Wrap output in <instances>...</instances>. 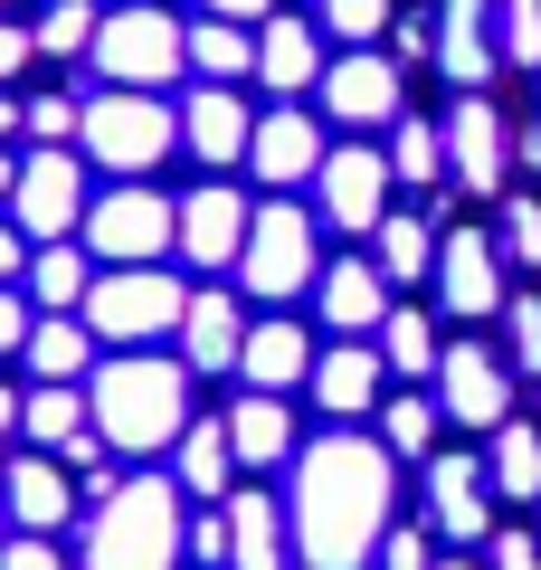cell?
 <instances>
[{
  "label": "cell",
  "instance_id": "1",
  "mask_svg": "<svg viewBox=\"0 0 541 570\" xmlns=\"http://www.w3.org/2000/svg\"><path fill=\"white\" fill-rule=\"evenodd\" d=\"M390 504H400V456L361 428H333L314 448H295V561L304 570H371L390 542Z\"/></svg>",
  "mask_w": 541,
  "mask_h": 570
},
{
  "label": "cell",
  "instance_id": "2",
  "mask_svg": "<svg viewBox=\"0 0 541 570\" xmlns=\"http://www.w3.org/2000/svg\"><path fill=\"white\" fill-rule=\"evenodd\" d=\"M86 419L115 456H161L190 428V362L171 352H105L86 371Z\"/></svg>",
  "mask_w": 541,
  "mask_h": 570
},
{
  "label": "cell",
  "instance_id": "3",
  "mask_svg": "<svg viewBox=\"0 0 541 570\" xmlns=\"http://www.w3.org/2000/svg\"><path fill=\"white\" fill-rule=\"evenodd\" d=\"M180 551H190V523L171 475H124L86 513V570H180Z\"/></svg>",
  "mask_w": 541,
  "mask_h": 570
},
{
  "label": "cell",
  "instance_id": "4",
  "mask_svg": "<svg viewBox=\"0 0 541 570\" xmlns=\"http://www.w3.org/2000/svg\"><path fill=\"white\" fill-rule=\"evenodd\" d=\"M77 153L115 181H153L161 163L180 153V105L171 96H142V86H96L77 124Z\"/></svg>",
  "mask_w": 541,
  "mask_h": 570
},
{
  "label": "cell",
  "instance_id": "5",
  "mask_svg": "<svg viewBox=\"0 0 541 570\" xmlns=\"http://www.w3.org/2000/svg\"><path fill=\"white\" fill-rule=\"evenodd\" d=\"M190 314V285L171 266H96V295H86V333L105 352H153L161 333H180Z\"/></svg>",
  "mask_w": 541,
  "mask_h": 570
},
{
  "label": "cell",
  "instance_id": "6",
  "mask_svg": "<svg viewBox=\"0 0 541 570\" xmlns=\"http://www.w3.org/2000/svg\"><path fill=\"white\" fill-rule=\"evenodd\" d=\"M314 276H323V228H314V209H295V190H266L257 219H247L238 285L257 295V305H295V295H314Z\"/></svg>",
  "mask_w": 541,
  "mask_h": 570
},
{
  "label": "cell",
  "instance_id": "7",
  "mask_svg": "<svg viewBox=\"0 0 541 570\" xmlns=\"http://www.w3.org/2000/svg\"><path fill=\"white\" fill-rule=\"evenodd\" d=\"M96 77L105 86H142V96H171V77H190V20H171L161 0H124V10H105Z\"/></svg>",
  "mask_w": 541,
  "mask_h": 570
},
{
  "label": "cell",
  "instance_id": "8",
  "mask_svg": "<svg viewBox=\"0 0 541 570\" xmlns=\"http://www.w3.org/2000/svg\"><path fill=\"white\" fill-rule=\"evenodd\" d=\"M86 257L96 266H161L180 247V200H161L153 181H115L86 200Z\"/></svg>",
  "mask_w": 541,
  "mask_h": 570
},
{
  "label": "cell",
  "instance_id": "9",
  "mask_svg": "<svg viewBox=\"0 0 541 570\" xmlns=\"http://www.w3.org/2000/svg\"><path fill=\"white\" fill-rule=\"evenodd\" d=\"M86 153H67V142H29L20 153V190H10V219H20V238L29 247H48V238H77L86 228Z\"/></svg>",
  "mask_w": 541,
  "mask_h": 570
},
{
  "label": "cell",
  "instance_id": "10",
  "mask_svg": "<svg viewBox=\"0 0 541 570\" xmlns=\"http://www.w3.org/2000/svg\"><path fill=\"white\" fill-rule=\"evenodd\" d=\"M314 96H323V115H333V124H352V134H371V124L390 134V124L409 115V67L390 58V48H342V58L323 67V86H314Z\"/></svg>",
  "mask_w": 541,
  "mask_h": 570
},
{
  "label": "cell",
  "instance_id": "11",
  "mask_svg": "<svg viewBox=\"0 0 541 570\" xmlns=\"http://www.w3.org/2000/svg\"><path fill=\"white\" fill-rule=\"evenodd\" d=\"M390 153H371V142H333L314 171V200H323V228H342V238H371V228L390 219Z\"/></svg>",
  "mask_w": 541,
  "mask_h": 570
},
{
  "label": "cell",
  "instance_id": "12",
  "mask_svg": "<svg viewBox=\"0 0 541 570\" xmlns=\"http://www.w3.org/2000/svg\"><path fill=\"white\" fill-rule=\"evenodd\" d=\"M427 390H437L446 428H484V438H494V428L513 419V362H503L494 343H446Z\"/></svg>",
  "mask_w": 541,
  "mask_h": 570
},
{
  "label": "cell",
  "instance_id": "13",
  "mask_svg": "<svg viewBox=\"0 0 541 570\" xmlns=\"http://www.w3.org/2000/svg\"><path fill=\"white\" fill-rule=\"evenodd\" d=\"M446 181L475 190V200H494V190L513 181V124H503L494 96H456L446 105Z\"/></svg>",
  "mask_w": 541,
  "mask_h": 570
},
{
  "label": "cell",
  "instance_id": "14",
  "mask_svg": "<svg viewBox=\"0 0 541 570\" xmlns=\"http://www.w3.org/2000/svg\"><path fill=\"white\" fill-rule=\"evenodd\" d=\"M437 305L456 314V324H484V314H503L513 295H503V247H494V228H446L437 238Z\"/></svg>",
  "mask_w": 541,
  "mask_h": 570
},
{
  "label": "cell",
  "instance_id": "15",
  "mask_svg": "<svg viewBox=\"0 0 541 570\" xmlns=\"http://www.w3.org/2000/svg\"><path fill=\"white\" fill-rule=\"evenodd\" d=\"M247 142H257V105H247L238 86H190V96H180V153L209 163V181L247 163Z\"/></svg>",
  "mask_w": 541,
  "mask_h": 570
},
{
  "label": "cell",
  "instance_id": "16",
  "mask_svg": "<svg viewBox=\"0 0 541 570\" xmlns=\"http://www.w3.org/2000/svg\"><path fill=\"white\" fill-rule=\"evenodd\" d=\"M247 219H257V200H247L238 181H200L190 200H180V247L171 257H190V266H238L247 257Z\"/></svg>",
  "mask_w": 541,
  "mask_h": 570
},
{
  "label": "cell",
  "instance_id": "17",
  "mask_svg": "<svg viewBox=\"0 0 541 570\" xmlns=\"http://www.w3.org/2000/svg\"><path fill=\"white\" fill-rule=\"evenodd\" d=\"M323 124H314V105H266L257 115V142H247V171H257L266 190H295V181H314L323 171Z\"/></svg>",
  "mask_w": 541,
  "mask_h": 570
},
{
  "label": "cell",
  "instance_id": "18",
  "mask_svg": "<svg viewBox=\"0 0 541 570\" xmlns=\"http://www.w3.org/2000/svg\"><path fill=\"white\" fill-rule=\"evenodd\" d=\"M323 20H295V10H266L257 20V86L276 105H295V96H314L323 86Z\"/></svg>",
  "mask_w": 541,
  "mask_h": 570
},
{
  "label": "cell",
  "instance_id": "19",
  "mask_svg": "<svg viewBox=\"0 0 541 570\" xmlns=\"http://www.w3.org/2000/svg\"><path fill=\"white\" fill-rule=\"evenodd\" d=\"M314 314L342 333V343H371V333L390 324V276L371 257H323L314 276Z\"/></svg>",
  "mask_w": 541,
  "mask_h": 570
},
{
  "label": "cell",
  "instance_id": "20",
  "mask_svg": "<svg viewBox=\"0 0 541 570\" xmlns=\"http://www.w3.org/2000/svg\"><path fill=\"white\" fill-rule=\"evenodd\" d=\"M503 67V39H494V0H446L437 10V77L456 96H484Z\"/></svg>",
  "mask_w": 541,
  "mask_h": 570
},
{
  "label": "cell",
  "instance_id": "21",
  "mask_svg": "<svg viewBox=\"0 0 541 570\" xmlns=\"http://www.w3.org/2000/svg\"><path fill=\"white\" fill-rule=\"evenodd\" d=\"M304 390H314L323 419L352 428V419H371L390 400V362H381V343H333V352H314V381Z\"/></svg>",
  "mask_w": 541,
  "mask_h": 570
},
{
  "label": "cell",
  "instance_id": "22",
  "mask_svg": "<svg viewBox=\"0 0 541 570\" xmlns=\"http://www.w3.org/2000/svg\"><path fill=\"white\" fill-rule=\"evenodd\" d=\"M427 513L446 542H494V475L484 456H427Z\"/></svg>",
  "mask_w": 541,
  "mask_h": 570
},
{
  "label": "cell",
  "instance_id": "23",
  "mask_svg": "<svg viewBox=\"0 0 541 570\" xmlns=\"http://www.w3.org/2000/svg\"><path fill=\"white\" fill-rule=\"evenodd\" d=\"M0 504H10V532H67L77 513V485H67V456H10L0 466Z\"/></svg>",
  "mask_w": 541,
  "mask_h": 570
},
{
  "label": "cell",
  "instance_id": "24",
  "mask_svg": "<svg viewBox=\"0 0 541 570\" xmlns=\"http://www.w3.org/2000/svg\"><path fill=\"white\" fill-rule=\"evenodd\" d=\"M238 381L247 390H295V381H314V333L295 324V314H266V324H247V352H238Z\"/></svg>",
  "mask_w": 541,
  "mask_h": 570
},
{
  "label": "cell",
  "instance_id": "25",
  "mask_svg": "<svg viewBox=\"0 0 541 570\" xmlns=\"http://www.w3.org/2000/svg\"><path fill=\"white\" fill-rule=\"evenodd\" d=\"M295 561V523H285L276 494H228V570H285Z\"/></svg>",
  "mask_w": 541,
  "mask_h": 570
},
{
  "label": "cell",
  "instance_id": "26",
  "mask_svg": "<svg viewBox=\"0 0 541 570\" xmlns=\"http://www.w3.org/2000/svg\"><path fill=\"white\" fill-rule=\"evenodd\" d=\"M238 352H247L238 295L200 285V295H190V314H180V362H190V371H238Z\"/></svg>",
  "mask_w": 541,
  "mask_h": 570
},
{
  "label": "cell",
  "instance_id": "27",
  "mask_svg": "<svg viewBox=\"0 0 541 570\" xmlns=\"http://www.w3.org/2000/svg\"><path fill=\"white\" fill-rule=\"evenodd\" d=\"M20 295H29L39 314H86V295H96V257H86V238H48V247H29Z\"/></svg>",
  "mask_w": 541,
  "mask_h": 570
},
{
  "label": "cell",
  "instance_id": "28",
  "mask_svg": "<svg viewBox=\"0 0 541 570\" xmlns=\"http://www.w3.org/2000/svg\"><path fill=\"white\" fill-rule=\"evenodd\" d=\"M171 485L200 494V504H219L228 485H238V448H228V419H190L171 448Z\"/></svg>",
  "mask_w": 541,
  "mask_h": 570
},
{
  "label": "cell",
  "instance_id": "29",
  "mask_svg": "<svg viewBox=\"0 0 541 570\" xmlns=\"http://www.w3.org/2000/svg\"><path fill=\"white\" fill-rule=\"evenodd\" d=\"M228 448H238V466H295V409L276 390H247L228 409Z\"/></svg>",
  "mask_w": 541,
  "mask_h": 570
},
{
  "label": "cell",
  "instance_id": "30",
  "mask_svg": "<svg viewBox=\"0 0 541 570\" xmlns=\"http://www.w3.org/2000/svg\"><path fill=\"white\" fill-rule=\"evenodd\" d=\"M96 333H86V314H39V324H29V381H86V371H96Z\"/></svg>",
  "mask_w": 541,
  "mask_h": 570
},
{
  "label": "cell",
  "instance_id": "31",
  "mask_svg": "<svg viewBox=\"0 0 541 570\" xmlns=\"http://www.w3.org/2000/svg\"><path fill=\"white\" fill-rule=\"evenodd\" d=\"M86 428H96V419H86V381H39L20 400V438H29V448H48V456H67Z\"/></svg>",
  "mask_w": 541,
  "mask_h": 570
},
{
  "label": "cell",
  "instance_id": "32",
  "mask_svg": "<svg viewBox=\"0 0 541 570\" xmlns=\"http://www.w3.org/2000/svg\"><path fill=\"white\" fill-rule=\"evenodd\" d=\"M371 266H381L390 285L437 276V219H419V209H390V219L371 228Z\"/></svg>",
  "mask_w": 541,
  "mask_h": 570
},
{
  "label": "cell",
  "instance_id": "33",
  "mask_svg": "<svg viewBox=\"0 0 541 570\" xmlns=\"http://www.w3.org/2000/svg\"><path fill=\"white\" fill-rule=\"evenodd\" d=\"M190 77L200 86H247L257 77V29H238V20H190Z\"/></svg>",
  "mask_w": 541,
  "mask_h": 570
},
{
  "label": "cell",
  "instance_id": "34",
  "mask_svg": "<svg viewBox=\"0 0 541 570\" xmlns=\"http://www.w3.org/2000/svg\"><path fill=\"white\" fill-rule=\"evenodd\" d=\"M371 343H381V362H390V381H437V324H427L419 305H390V324L371 333Z\"/></svg>",
  "mask_w": 541,
  "mask_h": 570
},
{
  "label": "cell",
  "instance_id": "35",
  "mask_svg": "<svg viewBox=\"0 0 541 570\" xmlns=\"http://www.w3.org/2000/svg\"><path fill=\"white\" fill-rule=\"evenodd\" d=\"M381 153H390V171H400L409 190H446V124H427V115H400Z\"/></svg>",
  "mask_w": 541,
  "mask_h": 570
},
{
  "label": "cell",
  "instance_id": "36",
  "mask_svg": "<svg viewBox=\"0 0 541 570\" xmlns=\"http://www.w3.org/2000/svg\"><path fill=\"white\" fill-rule=\"evenodd\" d=\"M484 475H494V494L532 504V494H541V428L503 419V428H494V448H484Z\"/></svg>",
  "mask_w": 541,
  "mask_h": 570
},
{
  "label": "cell",
  "instance_id": "37",
  "mask_svg": "<svg viewBox=\"0 0 541 570\" xmlns=\"http://www.w3.org/2000/svg\"><path fill=\"white\" fill-rule=\"evenodd\" d=\"M437 419H446L437 390H390V400H381V448L390 456H427V448H437Z\"/></svg>",
  "mask_w": 541,
  "mask_h": 570
},
{
  "label": "cell",
  "instance_id": "38",
  "mask_svg": "<svg viewBox=\"0 0 541 570\" xmlns=\"http://www.w3.org/2000/svg\"><path fill=\"white\" fill-rule=\"evenodd\" d=\"M96 29H105L96 0H48L29 39H39V58H96Z\"/></svg>",
  "mask_w": 541,
  "mask_h": 570
},
{
  "label": "cell",
  "instance_id": "39",
  "mask_svg": "<svg viewBox=\"0 0 541 570\" xmlns=\"http://www.w3.org/2000/svg\"><path fill=\"white\" fill-rule=\"evenodd\" d=\"M314 20H323V39H342V48H381L390 20H400V0H314Z\"/></svg>",
  "mask_w": 541,
  "mask_h": 570
},
{
  "label": "cell",
  "instance_id": "40",
  "mask_svg": "<svg viewBox=\"0 0 541 570\" xmlns=\"http://www.w3.org/2000/svg\"><path fill=\"white\" fill-rule=\"evenodd\" d=\"M77 124H86V96H20L29 142H77Z\"/></svg>",
  "mask_w": 541,
  "mask_h": 570
},
{
  "label": "cell",
  "instance_id": "41",
  "mask_svg": "<svg viewBox=\"0 0 541 570\" xmlns=\"http://www.w3.org/2000/svg\"><path fill=\"white\" fill-rule=\"evenodd\" d=\"M494 39L513 67H541V0H494Z\"/></svg>",
  "mask_w": 541,
  "mask_h": 570
},
{
  "label": "cell",
  "instance_id": "42",
  "mask_svg": "<svg viewBox=\"0 0 541 570\" xmlns=\"http://www.w3.org/2000/svg\"><path fill=\"white\" fill-rule=\"evenodd\" d=\"M503 362L541 381V295H513V305H503Z\"/></svg>",
  "mask_w": 541,
  "mask_h": 570
},
{
  "label": "cell",
  "instance_id": "43",
  "mask_svg": "<svg viewBox=\"0 0 541 570\" xmlns=\"http://www.w3.org/2000/svg\"><path fill=\"white\" fill-rule=\"evenodd\" d=\"M494 247H503V266H541V200H503Z\"/></svg>",
  "mask_w": 541,
  "mask_h": 570
},
{
  "label": "cell",
  "instance_id": "44",
  "mask_svg": "<svg viewBox=\"0 0 541 570\" xmlns=\"http://www.w3.org/2000/svg\"><path fill=\"white\" fill-rule=\"evenodd\" d=\"M390 58L400 67H437V20H427V10H400V20H390Z\"/></svg>",
  "mask_w": 541,
  "mask_h": 570
},
{
  "label": "cell",
  "instance_id": "45",
  "mask_svg": "<svg viewBox=\"0 0 541 570\" xmlns=\"http://www.w3.org/2000/svg\"><path fill=\"white\" fill-rule=\"evenodd\" d=\"M0 570H67V551L48 542V532H10V542H0Z\"/></svg>",
  "mask_w": 541,
  "mask_h": 570
},
{
  "label": "cell",
  "instance_id": "46",
  "mask_svg": "<svg viewBox=\"0 0 541 570\" xmlns=\"http://www.w3.org/2000/svg\"><path fill=\"white\" fill-rule=\"evenodd\" d=\"M29 324H39L29 295H20V285H0V362H20V352H29Z\"/></svg>",
  "mask_w": 541,
  "mask_h": 570
},
{
  "label": "cell",
  "instance_id": "47",
  "mask_svg": "<svg viewBox=\"0 0 541 570\" xmlns=\"http://www.w3.org/2000/svg\"><path fill=\"white\" fill-rule=\"evenodd\" d=\"M381 570H437L427 532H419V523H390V542H381Z\"/></svg>",
  "mask_w": 541,
  "mask_h": 570
},
{
  "label": "cell",
  "instance_id": "48",
  "mask_svg": "<svg viewBox=\"0 0 541 570\" xmlns=\"http://www.w3.org/2000/svg\"><path fill=\"white\" fill-rule=\"evenodd\" d=\"M190 561H209V570H228V504H209L200 523H190Z\"/></svg>",
  "mask_w": 541,
  "mask_h": 570
},
{
  "label": "cell",
  "instance_id": "49",
  "mask_svg": "<svg viewBox=\"0 0 541 570\" xmlns=\"http://www.w3.org/2000/svg\"><path fill=\"white\" fill-rule=\"evenodd\" d=\"M29 58H39V39H29V29H20V20H10V10H0V86L20 77V67H29Z\"/></svg>",
  "mask_w": 541,
  "mask_h": 570
},
{
  "label": "cell",
  "instance_id": "50",
  "mask_svg": "<svg viewBox=\"0 0 541 570\" xmlns=\"http://www.w3.org/2000/svg\"><path fill=\"white\" fill-rule=\"evenodd\" d=\"M29 276V238H20V219L0 209V285H20Z\"/></svg>",
  "mask_w": 541,
  "mask_h": 570
},
{
  "label": "cell",
  "instance_id": "51",
  "mask_svg": "<svg viewBox=\"0 0 541 570\" xmlns=\"http://www.w3.org/2000/svg\"><path fill=\"white\" fill-rule=\"evenodd\" d=\"M494 570H541V542L532 532H494Z\"/></svg>",
  "mask_w": 541,
  "mask_h": 570
},
{
  "label": "cell",
  "instance_id": "52",
  "mask_svg": "<svg viewBox=\"0 0 541 570\" xmlns=\"http://www.w3.org/2000/svg\"><path fill=\"white\" fill-rule=\"evenodd\" d=\"M200 10H209V20H238V29H257L266 10H276V0H200Z\"/></svg>",
  "mask_w": 541,
  "mask_h": 570
},
{
  "label": "cell",
  "instance_id": "53",
  "mask_svg": "<svg viewBox=\"0 0 541 570\" xmlns=\"http://www.w3.org/2000/svg\"><path fill=\"white\" fill-rule=\"evenodd\" d=\"M10 438H20V390L0 381V456H10Z\"/></svg>",
  "mask_w": 541,
  "mask_h": 570
},
{
  "label": "cell",
  "instance_id": "54",
  "mask_svg": "<svg viewBox=\"0 0 541 570\" xmlns=\"http://www.w3.org/2000/svg\"><path fill=\"white\" fill-rule=\"evenodd\" d=\"M10 134H20V96L0 86V153H10Z\"/></svg>",
  "mask_w": 541,
  "mask_h": 570
},
{
  "label": "cell",
  "instance_id": "55",
  "mask_svg": "<svg viewBox=\"0 0 541 570\" xmlns=\"http://www.w3.org/2000/svg\"><path fill=\"white\" fill-rule=\"evenodd\" d=\"M10 190H20V153H0V209H10Z\"/></svg>",
  "mask_w": 541,
  "mask_h": 570
},
{
  "label": "cell",
  "instance_id": "56",
  "mask_svg": "<svg viewBox=\"0 0 541 570\" xmlns=\"http://www.w3.org/2000/svg\"><path fill=\"white\" fill-rule=\"evenodd\" d=\"M0 542H10V504H0Z\"/></svg>",
  "mask_w": 541,
  "mask_h": 570
},
{
  "label": "cell",
  "instance_id": "57",
  "mask_svg": "<svg viewBox=\"0 0 541 570\" xmlns=\"http://www.w3.org/2000/svg\"><path fill=\"white\" fill-rule=\"evenodd\" d=\"M437 570H475V561H437Z\"/></svg>",
  "mask_w": 541,
  "mask_h": 570
},
{
  "label": "cell",
  "instance_id": "58",
  "mask_svg": "<svg viewBox=\"0 0 541 570\" xmlns=\"http://www.w3.org/2000/svg\"><path fill=\"white\" fill-rule=\"evenodd\" d=\"M0 10H10V0H0Z\"/></svg>",
  "mask_w": 541,
  "mask_h": 570
}]
</instances>
